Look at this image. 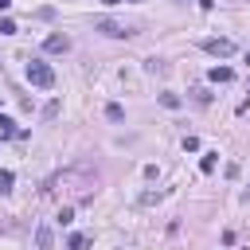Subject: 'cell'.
Listing matches in <instances>:
<instances>
[{"label": "cell", "mask_w": 250, "mask_h": 250, "mask_svg": "<svg viewBox=\"0 0 250 250\" xmlns=\"http://www.w3.org/2000/svg\"><path fill=\"white\" fill-rule=\"evenodd\" d=\"M27 82L39 86V90H51V86H55V70H51V62L31 59V62H27Z\"/></svg>", "instance_id": "1"}, {"label": "cell", "mask_w": 250, "mask_h": 250, "mask_svg": "<svg viewBox=\"0 0 250 250\" xmlns=\"http://www.w3.org/2000/svg\"><path fill=\"white\" fill-rule=\"evenodd\" d=\"M203 51H207V55L227 59V55H234V51H238V43H234V39H227V35H215V39H203Z\"/></svg>", "instance_id": "2"}, {"label": "cell", "mask_w": 250, "mask_h": 250, "mask_svg": "<svg viewBox=\"0 0 250 250\" xmlns=\"http://www.w3.org/2000/svg\"><path fill=\"white\" fill-rule=\"evenodd\" d=\"M98 31H105V35H113V39H121V35H129V27L125 23H117V20H109V16H102L98 23H94Z\"/></svg>", "instance_id": "3"}, {"label": "cell", "mask_w": 250, "mask_h": 250, "mask_svg": "<svg viewBox=\"0 0 250 250\" xmlns=\"http://www.w3.org/2000/svg\"><path fill=\"white\" fill-rule=\"evenodd\" d=\"M66 47H70L66 35H47V39H43V51H51V55H59V51H66Z\"/></svg>", "instance_id": "4"}, {"label": "cell", "mask_w": 250, "mask_h": 250, "mask_svg": "<svg viewBox=\"0 0 250 250\" xmlns=\"http://www.w3.org/2000/svg\"><path fill=\"white\" fill-rule=\"evenodd\" d=\"M51 242H55V230L43 223V227L35 230V250H51Z\"/></svg>", "instance_id": "5"}, {"label": "cell", "mask_w": 250, "mask_h": 250, "mask_svg": "<svg viewBox=\"0 0 250 250\" xmlns=\"http://www.w3.org/2000/svg\"><path fill=\"white\" fill-rule=\"evenodd\" d=\"M207 78H211V82H230V78H234V70H230V66H211V70H207Z\"/></svg>", "instance_id": "6"}, {"label": "cell", "mask_w": 250, "mask_h": 250, "mask_svg": "<svg viewBox=\"0 0 250 250\" xmlns=\"http://www.w3.org/2000/svg\"><path fill=\"white\" fill-rule=\"evenodd\" d=\"M215 164H219V152H203L199 168H203V172H215Z\"/></svg>", "instance_id": "7"}, {"label": "cell", "mask_w": 250, "mask_h": 250, "mask_svg": "<svg viewBox=\"0 0 250 250\" xmlns=\"http://www.w3.org/2000/svg\"><path fill=\"white\" fill-rule=\"evenodd\" d=\"M0 137H16V121L0 113Z\"/></svg>", "instance_id": "8"}, {"label": "cell", "mask_w": 250, "mask_h": 250, "mask_svg": "<svg viewBox=\"0 0 250 250\" xmlns=\"http://www.w3.org/2000/svg\"><path fill=\"white\" fill-rule=\"evenodd\" d=\"M105 117H109V121H121V117H125V109H121L117 102H109V105H105Z\"/></svg>", "instance_id": "9"}, {"label": "cell", "mask_w": 250, "mask_h": 250, "mask_svg": "<svg viewBox=\"0 0 250 250\" xmlns=\"http://www.w3.org/2000/svg\"><path fill=\"white\" fill-rule=\"evenodd\" d=\"M12 184H16V176L8 168H0V191H12Z\"/></svg>", "instance_id": "10"}, {"label": "cell", "mask_w": 250, "mask_h": 250, "mask_svg": "<svg viewBox=\"0 0 250 250\" xmlns=\"http://www.w3.org/2000/svg\"><path fill=\"white\" fill-rule=\"evenodd\" d=\"M160 105H168V109H180V98H176V94H160Z\"/></svg>", "instance_id": "11"}, {"label": "cell", "mask_w": 250, "mask_h": 250, "mask_svg": "<svg viewBox=\"0 0 250 250\" xmlns=\"http://www.w3.org/2000/svg\"><path fill=\"white\" fill-rule=\"evenodd\" d=\"M86 246H90L86 234H74V238H70V250H86Z\"/></svg>", "instance_id": "12"}, {"label": "cell", "mask_w": 250, "mask_h": 250, "mask_svg": "<svg viewBox=\"0 0 250 250\" xmlns=\"http://www.w3.org/2000/svg\"><path fill=\"white\" fill-rule=\"evenodd\" d=\"M0 35H16V23L12 20H0Z\"/></svg>", "instance_id": "13"}, {"label": "cell", "mask_w": 250, "mask_h": 250, "mask_svg": "<svg viewBox=\"0 0 250 250\" xmlns=\"http://www.w3.org/2000/svg\"><path fill=\"white\" fill-rule=\"evenodd\" d=\"M8 8H12V0H0V12H8Z\"/></svg>", "instance_id": "14"}, {"label": "cell", "mask_w": 250, "mask_h": 250, "mask_svg": "<svg viewBox=\"0 0 250 250\" xmlns=\"http://www.w3.org/2000/svg\"><path fill=\"white\" fill-rule=\"evenodd\" d=\"M105 4H117V0H105Z\"/></svg>", "instance_id": "15"}]
</instances>
